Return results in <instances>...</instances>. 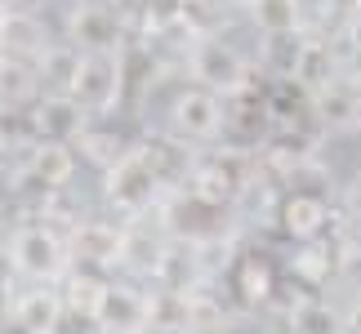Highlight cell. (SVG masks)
I'll use <instances>...</instances> for the list:
<instances>
[{"label":"cell","mask_w":361,"mask_h":334,"mask_svg":"<svg viewBox=\"0 0 361 334\" xmlns=\"http://www.w3.org/2000/svg\"><path fill=\"white\" fill-rule=\"evenodd\" d=\"M183 63H188V76L197 80V85L219 89L224 99H237V94L255 89L245 54L232 45V40H224V32H219V27H214V32H197V36H188V54H183Z\"/></svg>","instance_id":"1"},{"label":"cell","mask_w":361,"mask_h":334,"mask_svg":"<svg viewBox=\"0 0 361 334\" xmlns=\"http://www.w3.org/2000/svg\"><path fill=\"white\" fill-rule=\"evenodd\" d=\"M161 192H165V178L157 170V161H152L147 143H134L112 170H103V197H107V205H112L116 214H125L130 223L143 218L152 205L161 201Z\"/></svg>","instance_id":"2"},{"label":"cell","mask_w":361,"mask_h":334,"mask_svg":"<svg viewBox=\"0 0 361 334\" xmlns=\"http://www.w3.org/2000/svg\"><path fill=\"white\" fill-rule=\"evenodd\" d=\"M9 254H13V272L27 276V281H59V276H67L72 249L49 228V218H40V223H18L13 228Z\"/></svg>","instance_id":"3"},{"label":"cell","mask_w":361,"mask_h":334,"mask_svg":"<svg viewBox=\"0 0 361 334\" xmlns=\"http://www.w3.org/2000/svg\"><path fill=\"white\" fill-rule=\"evenodd\" d=\"M170 130L178 143H214L228 130V99L205 85L178 89L170 103Z\"/></svg>","instance_id":"4"},{"label":"cell","mask_w":361,"mask_h":334,"mask_svg":"<svg viewBox=\"0 0 361 334\" xmlns=\"http://www.w3.org/2000/svg\"><path fill=\"white\" fill-rule=\"evenodd\" d=\"M80 103H85L90 116H107L116 111L121 94H125V63H121V49H94V54H80V67H76V80L72 89Z\"/></svg>","instance_id":"5"},{"label":"cell","mask_w":361,"mask_h":334,"mask_svg":"<svg viewBox=\"0 0 361 334\" xmlns=\"http://www.w3.org/2000/svg\"><path fill=\"white\" fill-rule=\"evenodd\" d=\"M125 241H130V228L107 218H76L67 228V249L85 268H125Z\"/></svg>","instance_id":"6"},{"label":"cell","mask_w":361,"mask_h":334,"mask_svg":"<svg viewBox=\"0 0 361 334\" xmlns=\"http://www.w3.org/2000/svg\"><path fill=\"white\" fill-rule=\"evenodd\" d=\"M67 40L80 54L94 49H121L125 40V13L107 0H80V5L67 9Z\"/></svg>","instance_id":"7"},{"label":"cell","mask_w":361,"mask_h":334,"mask_svg":"<svg viewBox=\"0 0 361 334\" xmlns=\"http://www.w3.org/2000/svg\"><path fill=\"white\" fill-rule=\"evenodd\" d=\"M94 116L85 111V103L76 99V94L67 89H45L32 107V116H27V125H32L36 138H49V143H76L80 130H85Z\"/></svg>","instance_id":"8"},{"label":"cell","mask_w":361,"mask_h":334,"mask_svg":"<svg viewBox=\"0 0 361 334\" xmlns=\"http://www.w3.org/2000/svg\"><path fill=\"white\" fill-rule=\"evenodd\" d=\"M63 316H67V303L54 281H32L13 299V330L23 334H59Z\"/></svg>","instance_id":"9"},{"label":"cell","mask_w":361,"mask_h":334,"mask_svg":"<svg viewBox=\"0 0 361 334\" xmlns=\"http://www.w3.org/2000/svg\"><path fill=\"white\" fill-rule=\"evenodd\" d=\"M201 205H210V210H228V205H237L241 201V174L232 170V161L224 156H205V161H192V174H188V187Z\"/></svg>","instance_id":"10"},{"label":"cell","mask_w":361,"mask_h":334,"mask_svg":"<svg viewBox=\"0 0 361 334\" xmlns=\"http://www.w3.org/2000/svg\"><path fill=\"white\" fill-rule=\"evenodd\" d=\"M49 45H54V40H49V27H45L40 13L18 9V5H9L5 13H0V49H5V54L36 63Z\"/></svg>","instance_id":"11"},{"label":"cell","mask_w":361,"mask_h":334,"mask_svg":"<svg viewBox=\"0 0 361 334\" xmlns=\"http://www.w3.org/2000/svg\"><path fill=\"white\" fill-rule=\"evenodd\" d=\"M276 223H281L286 236H295V241H317V236H326L330 228V205L317 197V192H286L281 197V210H276Z\"/></svg>","instance_id":"12"},{"label":"cell","mask_w":361,"mask_h":334,"mask_svg":"<svg viewBox=\"0 0 361 334\" xmlns=\"http://www.w3.org/2000/svg\"><path fill=\"white\" fill-rule=\"evenodd\" d=\"M23 174L32 178L45 197H49V192H63L67 183H72V174H76V151H72V143H49V138H36L32 156H27V165H23Z\"/></svg>","instance_id":"13"},{"label":"cell","mask_w":361,"mask_h":334,"mask_svg":"<svg viewBox=\"0 0 361 334\" xmlns=\"http://www.w3.org/2000/svg\"><path fill=\"white\" fill-rule=\"evenodd\" d=\"M94 326H99L103 334H130L138 326H147V295L125 281H112L103 295V308L99 316H94Z\"/></svg>","instance_id":"14"},{"label":"cell","mask_w":361,"mask_h":334,"mask_svg":"<svg viewBox=\"0 0 361 334\" xmlns=\"http://www.w3.org/2000/svg\"><path fill=\"white\" fill-rule=\"evenodd\" d=\"M232 295H237L245 308H268L272 295H276V272H272L268 254L245 249L237 259V268H232Z\"/></svg>","instance_id":"15"},{"label":"cell","mask_w":361,"mask_h":334,"mask_svg":"<svg viewBox=\"0 0 361 334\" xmlns=\"http://www.w3.org/2000/svg\"><path fill=\"white\" fill-rule=\"evenodd\" d=\"M107 276H103V268H85L80 263L76 272H67L63 276V303H67V316H80V321H90L94 326V316H99V308H103V295H107Z\"/></svg>","instance_id":"16"},{"label":"cell","mask_w":361,"mask_h":334,"mask_svg":"<svg viewBox=\"0 0 361 334\" xmlns=\"http://www.w3.org/2000/svg\"><path fill=\"white\" fill-rule=\"evenodd\" d=\"M335 76H343L339 63H335V49H330L322 36L299 40V54H295V72H290V80H295L303 94H312V89L330 85Z\"/></svg>","instance_id":"17"},{"label":"cell","mask_w":361,"mask_h":334,"mask_svg":"<svg viewBox=\"0 0 361 334\" xmlns=\"http://www.w3.org/2000/svg\"><path fill=\"white\" fill-rule=\"evenodd\" d=\"M245 9L263 36H299L303 27V0H250Z\"/></svg>","instance_id":"18"},{"label":"cell","mask_w":361,"mask_h":334,"mask_svg":"<svg viewBox=\"0 0 361 334\" xmlns=\"http://www.w3.org/2000/svg\"><path fill=\"white\" fill-rule=\"evenodd\" d=\"M290 272H295L308 290H322L330 276L339 272V249H335V245H326L322 236H317V241H303V249H299L295 259H290Z\"/></svg>","instance_id":"19"},{"label":"cell","mask_w":361,"mask_h":334,"mask_svg":"<svg viewBox=\"0 0 361 334\" xmlns=\"http://www.w3.org/2000/svg\"><path fill=\"white\" fill-rule=\"evenodd\" d=\"M36 89H40V67L32 58L5 54L0 58V107H18L27 99H36Z\"/></svg>","instance_id":"20"},{"label":"cell","mask_w":361,"mask_h":334,"mask_svg":"<svg viewBox=\"0 0 361 334\" xmlns=\"http://www.w3.org/2000/svg\"><path fill=\"white\" fill-rule=\"evenodd\" d=\"M40 67V85L45 89H72V80H76V67H80V49L72 45V40H54V45L36 58Z\"/></svg>","instance_id":"21"},{"label":"cell","mask_w":361,"mask_h":334,"mask_svg":"<svg viewBox=\"0 0 361 334\" xmlns=\"http://www.w3.org/2000/svg\"><path fill=\"white\" fill-rule=\"evenodd\" d=\"M76 147H80V156H85L90 165H99V170H112V165L130 151V143L116 134V130H99V125H85L80 130V138H76Z\"/></svg>","instance_id":"22"},{"label":"cell","mask_w":361,"mask_h":334,"mask_svg":"<svg viewBox=\"0 0 361 334\" xmlns=\"http://www.w3.org/2000/svg\"><path fill=\"white\" fill-rule=\"evenodd\" d=\"M290 334H343V316H335L322 299H299L290 308Z\"/></svg>","instance_id":"23"},{"label":"cell","mask_w":361,"mask_h":334,"mask_svg":"<svg viewBox=\"0 0 361 334\" xmlns=\"http://www.w3.org/2000/svg\"><path fill=\"white\" fill-rule=\"evenodd\" d=\"M343 334H361V290H353L348 308H343Z\"/></svg>","instance_id":"24"},{"label":"cell","mask_w":361,"mask_h":334,"mask_svg":"<svg viewBox=\"0 0 361 334\" xmlns=\"http://www.w3.org/2000/svg\"><path fill=\"white\" fill-rule=\"evenodd\" d=\"M326 5V13H339V18H361V0H322Z\"/></svg>","instance_id":"25"},{"label":"cell","mask_w":361,"mask_h":334,"mask_svg":"<svg viewBox=\"0 0 361 334\" xmlns=\"http://www.w3.org/2000/svg\"><path fill=\"white\" fill-rule=\"evenodd\" d=\"M13 299H18V290L9 285V276L0 281V321H13Z\"/></svg>","instance_id":"26"},{"label":"cell","mask_w":361,"mask_h":334,"mask_svg":"<svg viewBox=\"0 0 361 334\" xmlns=\"http://www.w3.org/2000/svg\"><path fill=\"white\" fill-rule=\"evenodd\" d=\"M348 45H353V63L361 67V18L353 23V32H348Z\"/></svg>","instance_id":"27"},{"label":"cell","mask_w":361,"mask_h":334,"mask_svg":"<svg viewBox=\"0 0 361 334\" xmlns=\"http://www.w3.org/2000/svg\"><path fill=\"white\" fill-rule=\"evenodd\" d=\"M13 272V254H9V245H0V281Z\"/></svg>","instance_id":"28"},{"label":"cell","mask_w":361,"mask_h":334,"mask_svg":"<svg viewBox=\"0 0 361 334\" xmlns=\"http://www.w3.org/2000/svg\"><path fill=\"white\" fill-rule=\"evenodd\" d=\"M188 334H228V326H197V330H188Z\"/></svg>","instance_id":"29"},{"label":"cell","mask_w":361,"mask_h":334,"mask_svg":"<svg viewBox=\"0 0 361 334\" xmlns=\"http://www.w3.org/2000/svg\"><path fill=\"white\" fill-rule=\"evenodd\" d=\"M130 334H161V330H152V326H138V330H130Z\"/></svg>","instance_id":"30"},{"label":"cell","mask_w":361,"mask_h":334,"mask_svg":"<svg viewBox=\"0 0 361 334\" xmlns=\"http://www.w3.org/2000/svg\"><path fill=\"white\" fill-rule=\"evenodd\" d=\"M5 9H9V0H0V13H5Z\"/></svg>","instance_id":"31"},{"label":"cell","mask_w":361,"mask_h":334,"mask_svg":"<svg viewBox=\"0 0 361 334\" xmlns=\"http://www.w3.org/2000/svg\"><path fill=\"white\" fill-rule=\"evenodd\" d=\"M224 5H228V0H224ZM241 5H250V0H241Z\"/></svg>","instance_id":"32"},{"label":"cell","mask_w":361,"mask_h":334,"mask_svg":"<svg viewBox=\"0 0 361 334\" xmlns=\"http://www.w3.org/2000/svg\"><path fill=\"white\" fill-rule=\"evenodd\" d=\"M0 334H5V330H0Z\"/></svg>","instance_id":"33"},{"label":"cell","mask_w":361,"mask_h":334,"mask_svg":"<svg viewBox=\"0 0 361 334\" xmlns=\"http://www.w3.org/2000/svg\"><path fill=\"white\" fill-rule=\"evenodd\" d=\"M357 187H361V183H357Z\"/></svg>","instance_id":"34"}]
</instances>
